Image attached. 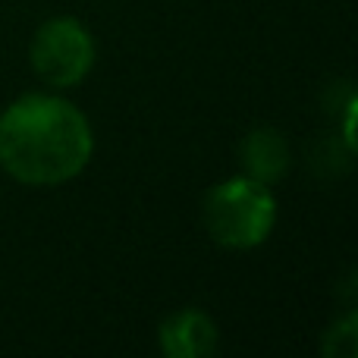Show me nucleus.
Here are the masks:
<instances>
[{
	"instance_id": "nucleus-5",
	"label": "nucleus",
	"mask_w": 358,
	"mask_h": 358,
	"mask_svg": "<svg viewBox=\"0 0 358 358\" xmlns=\"http://www.w3.org/2000/svg\"><path fill=\"white\" fill-rule=\"evenodd\" d=\"M239 161L248 179H258L264 185H273L289 167V148L286 138L277 129H252L242 138Z\"/></svg>"
},
{
	"instance_id": "nucleus-3",
	"label": "nucleus",
	"mask_w": 358,
	"mask_h": 358,
	"mask_svg": "<svg viewBox=\"0 0 358 358\" xmlns=\"http://www.w3.org/2000/svg\"><path fill=\"white\" fill-rule=\"evenodd\" d=\"M35 76L50 88H73L94 66V38L79 19L54 16L38 25L29 48Z\"/></svg>"
},
{
	"instance_id": "nucleus-2",
	"label": "nucleus",
	"mask_w": 358,
	"mask_h": 358,
	"mask_svg": "<svg viewBox=\"0 0 358 358\" xmlns=\"http://www.w3.org/2000/svg\"><path fill=\"white\" fill-rule=\"evenodd\" d=\"M277 223V198L271 185L248 176L217 182L204 195V227L223 248L245 252L271 236Z\"/></svg>"
},
{
	"instance_id": "nucleus-4",
	"label": "nucleus",
	"mask_w": 358,
	"mask_h": 358,
	"mask_svg": "<svg viewBox=\"0 0 358 358\" xmlns=\"http://www.w3.org/2000/svg\"><path fill=\"white\" fill-rule=\"evenodd\" d=\"M161 349L167 358H208L217 352V324L204 311L182 308L173 311L157 330Z\"/></svg>"
},
{
	"instance_id": "nucleus-6",
	"label": "nucleus",
	"mask_w": 358,
	"mask_h": 358,
	"mask_svg": "<svg viewBox=\"0 0 358 358\" xmlns=\"http://www.w3.org/2000/svg\"><path fill=\"white\" fill-rule=\"evenodd\" d=\"M321 349L327 358H355V352H358V317H355V311H349L343 321L330 324L327 334H324Z\"/></svg>"
},
{
	"instance_id": "nucleus-1",
	"label": "nucleus",
	"mask_w": 358,
	"mask_h": 358,
	"mask_svg": "<svg viewBox=\"0 0 358 358\" xmlns=\"http://www.w3.org/2000/svg\"><path fill=\"white\" fill-rule=\"evenodd\" d=\"M88 117L57 94H22L0 113V167L22 185H63L88 167Z\"/></svg>"
}]
</instances>
